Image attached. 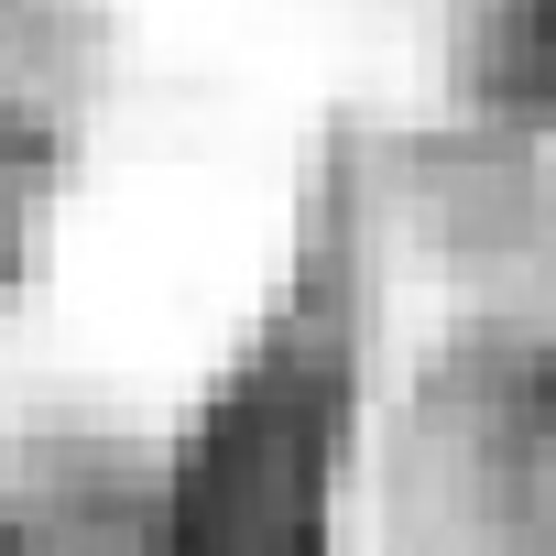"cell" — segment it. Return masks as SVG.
<instances>
[{"instance_id":"obj_1","label":"cell","mask_w":556,"mask_h":556,"mask_svg":"<svg viewBox=\"0 0 556 556\" xmlns=\"http://www.w3.org/2000/svg\"><path fill=\"white\" fill-rule=\"evenodd\" d=\"M361 437V240L328 207L197 426L153 469V556H339Z\"/></svg>"},{"instance_id":"obj_2","label":"cell","mask_w":556,"mask_h":556,"mask_svg":"<svg viewBox=\"0 0 556 556\" xmlns=\"http://www.w3.org/2000/svg\"><path fill=\"white\" fill-rule=\"evenodd\" d=\"M458 88L502 121H556V0H469Z\"/></svg>"},{"instance_id":"obj_3","label":"cell","mask_w":556,"mask_h":556,"mask_svg":"<svg viewBox=\"0 0 556 556\" xmlns=\"http://www.w3.org/2000/svg\"><path fill=\"white\" fill-rule=\"evenodd\" d=\"M0 556H77L55 523H34V513H12V502H0Z\"/></svg>"}]
</instances>
